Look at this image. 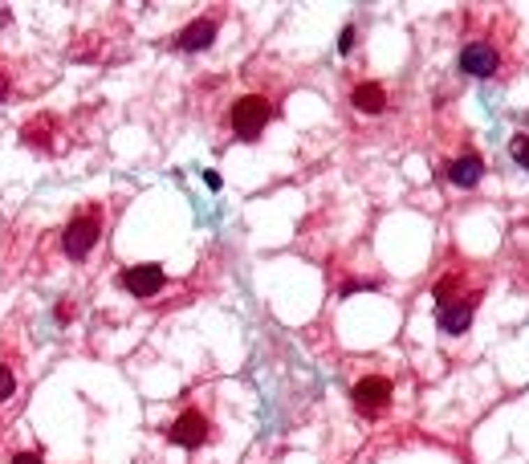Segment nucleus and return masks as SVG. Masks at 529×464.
Listing matches in <instances>:
<instances>
[{"instance_id": "nucleus-1", "label": "nucleus", "mask_w": 529, "mask_h": 464, "mask_svg": "<svg viewBox=\"0 0 529 464\" xmlns=\"http://www.w3.org/2000/svg\"><path fill=\"white\" fill-rule=\"evenodd\" d=\"M102 236V204H86V208L73 212V220L66 224V236H61V249L70 261H86L90 249Z\"/></svg>"}, {"instance_id": "nucleus-2", "label": "nucleus", "mask_w": 529, "mask_h": 464, "mask_svg": "<svg viewBox=\"0 0 529 464\" xmlns=\"http://www.w3.org/2000/svg\"><path fill=\"white\" fill-rule=\"evenodd\" d=\"M228 118H232V135L241 143H253V139L264 135V126H269V118H273V102H269L264 94H244V98L232 102Z\"/></svg>"}, {"instance_id": "nucleus-3", "label": "nucleus", "mask_w": 529, "mask_h": 464, "mask_svg": "<svg viewBox=\"0 0 529 464\" xmlns=\"http://www.w3.org/2000/svg\"><path fill=\"white\" fill-rule=\"evenodd\" d=\"M391 379L387 375H362V379H355V387H350V399H355V407H359V416L375 419L383 416V407L391 403Z\"/></svg>"}, {"instance_id": "nucleus-4", "label": "nucleus", "mask_w": 529, "mask_h": 464, "mask_svg": "<svg viewBox=\"0 0 529 464\" xmlns=\"http://www.w3.org/2000/svg\"><path fill=\"white\" fill-rule=\"evenodd\" d=\"M460 70L468 73V78H493V73L501 70V49H497V41H489V37L464 41V49H460Z\"/></svg>"}, {"instance_id": "nucleus-5", "label": "nucleus", "mask_w": 529, "mask_h": 464, "mask_svg": "<svg viewBox=\"0 0 529 464\" xmlns=\"http://www.w3.org/2000/svg\"><path fill=\"white\" fill-rule=\"evenodd\" d=\"M208 436H212V423H208V416H204V412H195V407L179 412V416H175V423L167 428V440L175 444V448H200Z\"/></svg>"}, {"instance_id": "nucleus-6", "label": "nucleus", "mask_w": 529, "mask_h": 464, "mask_svg": "<svg viewBox=\"0 0 529 464\" xmlns=\"http://www.w3.org/2000/svg\"><path fill=\"white\" fill-rule=\"evenodd\" d=\"M122 289L126 293H135V298H155L159 289H163V269L155 265V261H147V265H131V269H122Z\"/></svg>"}, {"instance_id": "nucleus-7", "label": "nucleus", "mask_w": 529, "mask_h": 464, "mask_svg": "<svg viewBox=\"0 0 529 464\" xmlns=\"http://www.w3.org/2000/svg\"><path fill=\"white\" fill-rule=\"evenodd\" d=\"M53 131H57V118L53 115H37L21 126V143L37 155H49L53 151Z\"/></svg>"}, {"instance_id": "nucleus-8", "label": "nucleus", "mask_w": 529, "mask_h": 464, "mask_svg": "<svg viewBox=\"0 0 529 464\" xmlns=\"http://www.w3.org/2000/svg\"><path fill=\"white\" fill-rule=\"evenodd\" d=\"M216 29L220 21L216 17H195V21H188V29L175 37V45L184 49V53H195V49H208L212 41H216Z\"/></svg>"}, {"instance_id": "nucleus-9", "label": "nucleus", "mask_w": 529, "mask_h": 464, "mask_svg": "<svg viewBox=\"0 0 529 464\" xmlns=\"http://www.w3.org/2000/svg\"><path fill=\"white\" fill-rule=\"evenodd\" d=\"M484 175V159L481 155H460L456 163H448V180L456 187H477Z\"/></svg>"}, {"instance_id": "nucleus-10", "label": "nucleus", "mask_w": 529, "mask_h": 464, "mask_svg": "<svg viewBox=\"0 0 529 464\" xmlns=\"http://www.w3.org/2000/svg\"><path fill=\"white\" fill-rule=\"evenodd\" d=\"M350 98H355V106H359L362 115H379V110L387 106V90H383V82H359Z\"/></svg>"}, {"instance_id": "nucleus-11", "label": "nucleus", "mask_w": 529, "mask_h": 464, "mask_svg": "<svg viewBox=\"0 0 529 464\" xmlns=\"http://www.w3.org/2000/svg\"><path fill=\"white\" fill-rule=\"evenodd\" d=\"M17 399H21V371L8 358H0V407H8Z\"/></svg>"}, {"instance_id": "nucleus-12", "label": "nucleus", "mask_w": 529, "mask_h": 464, "mask_svg": "<svg viewBox=\"0 0 529 464\" xmlns=\"http://www.w3.org/2000/svg\"><path fill=\"white\" fill-rule=\"evenodd\" d=\"M509 155L529 171V135H513V139H509Z\"/></svg>"}, {"instance_id": "nucleus-13", "label": "nucleus", "mask_w": 529, "mask_h": 464, "mask_svg": "<svg viewBox=\"0 0 529 464\" xmlns=\"http://www.w3.org/2000/svg\"><path fill=\"white\" fill-rule=\"evenodd\" d=\"M355 41H359V33H355V24H346V29L338 33V53H350V49H355Z\"/></svg>"}, {"instance_id": "nucleus-14", "label": "nucleus", "mask_w": 529, "mask_h": 464, "mask_svg": "<svg viewBox=\"0 0 529 464\" xmlns=\"http://www.w3.org/2000/svg\"><path fill=\"white\" fill-rule=\"evenodd\" d=\"M53 314H57V322H70V318H73V302H70V298H61V305H57Z\"/></svg>"}, {"instance_id": "nucleus-15", "label": "nucleus", "mask_w": 529, "mask_h": 464, "mask_svg": "<svg viewBox=\"0 0 529 464\" xmlns=\"http://www.w3.org/2000/svg\"><path fill=\"white\" fill-rule=\"evenodd\" d=\"M13 464H45V461H41V452H17Z\"/></svg>"}]
</instances>
